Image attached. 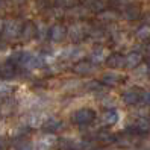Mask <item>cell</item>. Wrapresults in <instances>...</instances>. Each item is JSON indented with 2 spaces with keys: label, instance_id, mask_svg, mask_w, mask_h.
Wrapping results in <instances>:
<instances>
[{
  "label": "cell",
  "instance_id": "1",
  "mask_svg": "<svg viewBox=\"0 0 150 150\" xmlns=\"http://www.w3.org/2000/svg\"><path fill=\"white\" fill-rule=\"evenodd\" d=\"M94 118H96L94 111L86 109V108L76 111L71 115V120H73V123H76V125H88V123H91Z\"/></svg>",
  "mask_w": 150,
  "mask_h": 150
},
{
  "label": "cell",
  "instance_id": "2",
  "mask_svg": "<svg viewBox=\"0 0 150 150\" xmlns=\"http://www.w3.org/2000/svg\"><path fill=\"white\" fill-rule=\"evenodd\" d=\"M3 33L8 40H14L17 38L18 35L21 33V26H20V21L17 20H9L6 21L5 26H3Z\"/></svg>",
  "mask_w": 150,
  "mask_h": 150
},
{
  "label": "cell",
  "instance_id": "3",
  "mask_svg": "<svg viewBox=\"0 0 150 150\" xmlns=\"http://www.w3.org/2000/svg\"><path fill=\"white\" fill-rule=\"evenodd\" d=\"M20 62H21V65H24L26 68L32 70V68H38V67H41V65H42V59H41L40 56H37V55L26 53V55L21 56Z\"/></svg>",
  "mask_w": 150,
  "mask_h": 150
},
{
  "label": "cell",
  "instance_id": "4",
  "mask_svg": "<svg viewBox=\"0 0 150 150\" xmlns=\"http://www.w3.org/2000/svg\"><path fill=\"white\" fill-rule=\"evenodd\" d=\"M55 146H56L55 135H44L37 143V150H52Z\"/></svg>",
  "mask_w": 150,
  "mask_h": 150
},
{
  "label": "cell",
  "instance_id": "5",
  "mask_svg": "<svg viewBox=\"0 0 150 150\" xmlns=\"http://www.w3.org/2000/svg\"><path fill=\"white\" fill-rule=\"evenodd\" d=\"M102 121H103V125H106V126H114L118 121V112L111 111V109L105 111L103 115H102Z\"/></svg>",
  "mask_w": 150,
  "mask_h": 150
},
{
  "label": "cell",
  "instance_id": "6",
  "mask_svg": "<svg viewBox=\"0 0 150 150\" xmlns=\"http://www.w3.org/2000/svg\"><path fill=\"white\" fill-rule=\"evenodd\" d=\"M65 37V29L61 24H55L53 28L50 29V38L53 41H61Z\"/></svg>",
  "mask_w": 150,
  "mask_h": 150
},
{
  "label": "cell",
  "instance_id": "7",
  "mask_svg": "<svg viewBox=\"0 0 150 150\" xmlns=\"http://www.w3.org/2000/svg\"><path fill=\"white\" fill-rule=\"evenodd\" d=\"M44 129L46 130H49V132H55V130H58V129H61V121L58 120V118H53V117H50V118H47L46 121H44Z\"/></svg>",
  "mask_w": 150,
  "mask_h": 150
},
{
  "label": "cell",
  "instance_id": "8",
  "mask_svg": "<svg viewBox=\"0 0 150 150\" xmlns=\"http://www.w3.org/2000/svg\"><path fill=\"white\" fill-rule=\"evenodd\" d=\"M123 99H125V102L127 103V105H135L138 100H139V94L137 93V91H127V93H125V96H123Z\"/></svg>",
  "mask_w": 150,
  "mask_h": 150
},
{
  "label": "cell",
  "instance_id": "9",
  "mask_svg": "<svg viewBox=\"0 0 150 150\" xmlns=\"http://www.w3.org/2000/svg\"><path fill=\"white\" fill-rule=\"evenodd\" d=\"M44 121H46V118L42 117V114H32L29 117L30 126H41V125H44Z\"/></svg>",
  "mask_w": 150,
  "mask_h": 150
},
{
  "label": "cell",
  "instance_id": "10",
  "mask_svg": "<svg viewBox=\"0 0 150 150\" xmlns=\"http://www.w3.org/2000/svg\"><path fill=\"white\" fill-rule=\"evenodd\" d=\"M141 61V55L139 53H130L127 58H126V64L129 67H137Z\"/></svg>",
  "mask_w": 150,
  "mask_h": 150
},
{
  "label": "cell",
  "instance_id": "11",
  "mask_svg": "<svg viewBox=\"0 0 150 150\" xmlns=\"http://www.w3.org/2000/svg\"><path fill=\"white\" fill-rule=\"evenodd\" d=\"M103 81L106 82V83L114 85V83H117L120 81V74L118 73H106V74H105V77H103Z\"/></svg>",
  "mask_w": 150,
  "mask_h": 150
},
{
  "label": "cell",
  "instance_id": "12",
  "mask_svg": "<svg viewBox=\"0 0 150 150\" xmlns=\"http://www.w3.org/2000/svg\"><path fill=\"white\" fill-rule=\"evenodd\" d=\"M137 129L141 130V132L149 130V129H150V120H147V118H141V120H138V121H137Z\"/></svg>",
  "mask_w": 150,
  "mask_h": 150
},
{
  "label": "cell",
  "instance_id": "13",
  "mask_svg": "<svg viewBox=\"0 0 150 150\" xmlns=\"http://www.w3.org/2000/svg\"><path fill=\"white\" fill-rule=\"evenodd\" d=\"M0 73H2L3 76H12L14 74V65L11 62L3 64L2 67H0Z\"/></svg>",
  "mask_w": 150,
  "mask_h": 150
},
{
  "label": "cell",
  "instance_id": "14",
  "mask_svg": "<svg viewBox=\"0 0 150 150\" xmlns=\"http://www.w3.org/2000/svg\"><path fill=\"white\" fill-rule=\"evenodd\" d=\"M33 33H35V28L32 24H28V26H24V29H23V37L24 40H30L33 37Z\"/></svg>",
  "mask_w": 150,
  "mask_h": 150
},
{
  "label": "cell",
  "instance_id": "15",
  "mask_svg": "<svg viewBox=\"0 0 150 150\" xmlns=\"http://www.w3.org/2000/svg\"><path fill=\"white\" fill-rule=\"evenodd\" d=\"M11 93H12V86H9L8 83L0 82V97H5V96L11 94Z\"/></svg>",
  "mask_w": 150,
  "mask_h": 150
},
{
  "label": "cell",
  "instance_id": "16",
  "mask_svg": "<svg viewBox=\"0 0 150 150\" xmlns=\"http://www.w3.org/2000/svg\"><path fill=\"white\" fill-rule=\"evenodd\" d=\"M17 150H35V147L28 141H23V143L17 144Z\"/></svg>",
  "mask_w": 150,
  "mask_h": 150
},
{
  "label": "cell",
  "instance_id": "17",
  "mask_svg": "<svg viewBox=\"0 0 150 150\" xmlns=\"http://www.w3.org/2000/svg\"><path fill=\"white\" fill-rule=\"evenodd\" d=\"M149 33H150V29L146 26V28H143V29H141V30L138 32V37H139V38H144L146 35H149Z\"/></svg>",
  "mask_w": 150,
  "mask_h": 150
},
{
  "label": "cell",
  "instance_id": "18",
  "mask_svg": "<svg viewBox=\"0 0 150 150\" xmlns=\"http://www.w3.org/2000/svg\"><path fill=\"white\" fill-rule=\"evenodd\" d=\"M8 149V141L5 137H0V150H6Z\"/></svg>",
  "mask_w": 150,
  "mask_h": 150
},
{
  "label": "cell",
  "instance_id": "19",
  "mask_svg": "<svg viewBox=\"0 0 150 150\" xmlns=\"http://www.w3.org/2000/svg\"><path fill=\"white\" fill-rule=\"evenodd\" d=\"M144 97H146V103H149V105H150V94H146Z\"/></svg>",
  "mask_w": 150,
  "mask_h": 150
},
{
  "label": "cell",
  "instance_id": "20",
  "mask_svg": "<svg viewBox=\"0 0 150 150\" xmlns=\"http://www.w3.org/2000/svg\"><path fill=\"white\" fill-rule=\"evenodd\" d=\"M0 2H2V0H0Z\"/></svg>",
  "mask_w": 150,
  "mask_h": 150
}]
</instances>
